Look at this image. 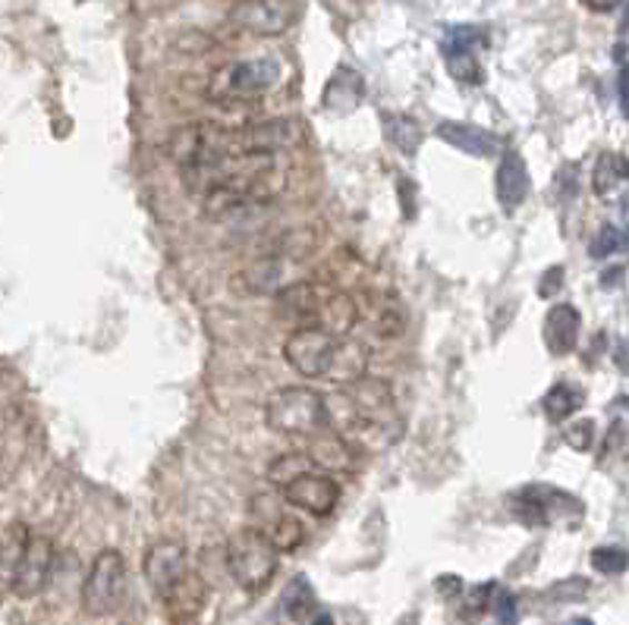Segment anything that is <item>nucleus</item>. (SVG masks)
I'll return each instance as SVG.
<instances>
[{
    "label": "nucleus",
    "instance_id": "f257e3e1",
    "mask_svg": "<svg viewBox=\"0 0 629 625\" xmlns=\"http://www.w3.org/2000/svg\"><path fill=\"white\" fill-rule=\"evenodd\" d=\"M280 67L278 57H252V60H233V63H221L214 73L208 75V101L233 108V104H249L271 85H278Z\"/></svg>",
    "mask_w": 629,
    "mask_h": 625
},
{
    "label": "nucleus",
    "instance_id": "f03ea898",
    "mask_svg": "<svg viewBox=\"0 0 629 625\" xmlns=\"http://www.w3.org/2000/svg\"><path fill=\"white\" fill-rule=\"evenodd\" d=\"M264 422L283 437H312L325 427V396L312 386H280L268 396Z\"/></svg>",
    "mask_w": 629,
    "mask_h": 625
},
{
    "label": "nucleus",
    "instance_id": "7ed1b4c3",
    "mask_svg": "<svg viewBox=\"0 0 629 625\" xmlns=\"http://www.w3.org/2000/svg\"><path fill=\"white\" fill-rule=\"evenodd\" d=\"M280 553L268 541V534L261 528H246L233 534L227 544V569L233 575V582L249 594H261L274 582L278 575Z\"/></svg>",
    "mask_w": 629,
    "mask_h": 625
},
{
    "label": "nucleus",
    "instance_id": "20e7f679",
    "mask_svg": "<svg viewBox=\"0 0 629 625\" xmlns=\"http://www.w3.org/2000/svg\"><path fill=\"white\" fill-rule=\"evenodd\" d=\"M123 594H127V560L120 551L108 547L94 556L86 572L82 609L89 616H111L123 604Z\"/></svg>",
    "mask_w": 629,
    "mask_h": 625
},
{
    "label": "nucleus",
    "instance_id": "39448f33",
    "mask_svg": "<svg viewBox=\"0 0 629 625\" xmlns=\"http://www.w3.org/2000/svg\"><path fill=\"white\" fill-rule=\"evenodd\" d=\"M227 19L249 36H283L297 22L293 0H237Z\"/></svg>",
    "mask_w": 629,
    "mask_h": 625
},
{
    "label": "nucleus",
    "instance_id": "423d86ee",
    "mask_svg": "<svg viewBox=\"0 0 629 625\" xmlns=\"http://www.w3.org/2000/svg\"><path fill=\"white\" fill-rule=\"evenodd\" d=\"M54 560H57L54 541H51L48 534H29L26 551H22V560H19L17 578H13V594L22 597V601L38 597L41 591L48 588V582H51Z\"/></svg>",
    "mask_w": 629,
    "mask_h": 625
},
{
    "label": "nucleus",
    "instance_id": "0eeeda50",
    "mask_svg": "<svg viewBox=\"0 0 629 625\" xmlns=\"http://www.w3.org/2000/svg\"><path fill=\"white\" fill-rule=\"evenodd\" d=\"M333 343H337V336L321 331V327H297L283 343V359L302 377H321L325 369H328Z\"/></svg>",
    "mask_w": 629,
    "mask_h": 625
},
{
    "label": "nucleus",
    "instance_id": "6e6552de",
    "mask_svg": "<svg viewBox=\"0 0 629 625\" xmlns=\"http://www.w3.org/2000/svg\"><path fill=\"white\" fill-rule=\"evenodd\" d=\"M302 142V127L290 117H274V120H259L249 127L233 129V145L237 151H264V154H280L283 148Z\"/></svg>",
    "mask_w": 629,
    "mask_h": 625
},
{
    "label": "nucleus",
    "instance_id": "1a4fd4ad",
    "mask_svg": "<svg viewBox=\"0 0 629 625\" xmlns=\"http://www.w3.org/2000/svg\"><path fill=\"white\" fill-rule=\"evenodd\" d=\"M280 491H283V500L290 506H297V510L309 515H318V518L331 515L337 510V503H340V484L331 475H321L314 468L293 478L287 487H280Z\"/></svg>",
    "mask_w": 629,
    "mask_h": 625
},
{
    "label": "nucleus",
    "instance_id": "9d476101",
    "mask_svg": "<svg viewBox=\"0 0 629 625\" xmlns=\"http://www.w3.org/2000/svg\"><path fill=\"white\" fill-rule=\"evenodd\" d=\"M142 569H146V578H149L151 591L164 601L170 591L177 588L183 582V575L189 572L186 566V547L180 541H158L146 551V560H142Z\"/></svg>",
    "mask_w": 629,
    "mask_h": 625
},
{
    "label": "nucleus",
    "instance_id": "9b49d317",
    "mask_svg": "<svg viewBox=\"0 0 629 625\" xmlns=\"http://www.w3.org/2000/svg\"><path fill=\"white\" fill-rule=\"evenodd\" d=\"M328 283H314V280H302V283H290L280 286L274 293V314L283 324H297V327H314V314L321 305Z\"/></svg>",
    "mask_w": 629,
    "mask_h": 625
},
{
    "label": "nucleus",
    "instance_id": "f8f14e48",
    "mask_svg": "<svg viewBox=\"0 0 629 625\" xmlns=\"http://www.w3.org/2000/svg\"><path fill=\"white\" fill-rule=\"evenodd\" d=\"M340 390L347 393V400L359 409V415H362L371 427H381V424L390 422V419L397 415V412H393V393H390L388 381H378V377L362 374V377L352 381V384H340Z\"/></svg>",
    "mask_w": 629,
    "mask_h": 625
},
{
    "label": "nucleus",
    "instance_id": "ddd939ff",
    "mask_svg": "<svg viewBox=\"0 0 629 625\" xmlns=\"http://www.w3.org/2000/svg\"><path fill=\"white\" fill-rule=\"evenodd\" d=\"M283 271L287 268L280 255L256 258L230 276V286L237 290V295H271L283 286Z\"/></svg>",
    "mask_w": 629,
    "mask_h": 625
},
{
    "label": "nucleus",
    "instance_id": "4468645a",
    "mask_svg": "<svg viewBox=\"0 0 629 625\" xmlns=\"http://www.w3.org/2000/svg\"><path fill=\"white\" fill-rule=\"evenodd\" d=\"M366 369H369V350L359 340L337 336L331 359H328V369H325L321 377H328L333 384H352V381H359L366 374Z\"/></svg>",
    "mask_w": 629,
    "mask_h": 625
},
{
    "label": "nucleus",
    "instance_id": "2eb2a0df",
    "mask_svg": "<svg viewBox=\"0 0 629 625\" xmlns=\"http://www.w3.org/2000/svg\"><path fill=\"white\" fill-rule=\"evenodd\" d=\"M438 139L447 142L450 148H460L472 158H495L500 151V139L488 129L472 127V123H453V120H445L438 123Z\"/></svg>",
    "mask_w": 629,
    "mask_h": 625
},
{
    "label": "nucleus",
    "instance_id": "dca6fc26",
    "mask_svg": "<svg viewBox=\"0 0 629 625\" xmlns=\"http://www.w3.org/2000/svg\"><path fill=\"white\" fill-rule=\"evenodd\" d=\"M495 183H498L500 208H507V211H517L519 204L529 199V170H526L522 154H517V151H507V154L500 158Z\"/></svg>",
    "mask_w": 629,
    "mask_h": 625
},
{
    "label": "nucleus",
    "instance_id": "f3484780",
    "mask_svg": "<svg viewBox=\"0 0 629 625\" xmlns=\"http://www.w3.org/2000/svg\"><path fill=\"white\" fill-rule=\"evenodd\" d=\"M579 312L573 305H555L548 317H545V343H548V352L551 355H570L579 343Z\"/></svg>",
    "mask_w": 629,
    "mask_h": 625
},
{
    "label": "nucleus",
    "instance_id": "a211bd4d",
    "mask_svg": "<svg viewBox=\"0 0 629 625\" xmlns=\"http://www.w3.org/2000/svg\"><path fill=\"white\" fill-rule=\"evenodd\" d=\"M362 101H366V79L350 67H340L325 85V108L337 113H350Z\"/></svg>",
    "mask_w": 629,
    "mask_h": 625
},
{
    "label": "nucleus",
    "instance_id": "6ab92c4d",
    "mask_svg": "<svg viewBox=\"0 0 629 625\" xmlns=\"http://www.w3.org/2000/svg\"><path fill=\"white\" fill-rule=\"evenodd\" d=\"M29 534H32L29 525H22V522H10L0 532V597L13 594V578H17L19 560H22Z\"/></svg>",
    "mask_w": 629,
    "mask_h": 625
},
{
    "label": "nucleus",
    "instance_id": "aec40b11",
    "mask_svg": "<svg viewBox=\"0 0 629 625\" xmlns=\"http://www.w3.org/2000/svg\"><path fill=\"white\" fill-rule=\"evenodd\" d=\"M312 446H309V456H312L314 468H340V472H352V446L343 437H337L333 431H314Z\"/></svg>",
    "mask_w": 629,
    "mask_h": 625
},
{
    "label": "nucleus",
    "instance_id": "412c9836",
    "mask_svg": "<svg viewBox=\"0 0 629 625\" xmlns=\"http://www.w3.org/2000/svg\"><path fill=\"white\" fill-rule=\"evenodd\" d=\"M381 129H385V139L400 154H416L419 145H422V139H426L422 127L412 117H407V113H385L381 117Z\"/></svg>",
    "mask_w": 629,
    "mask_h": 625
},
{
    "label": "nucleus",
    "instance_id": "4be33fe9",
    "mask_svg": "<svg viewBox=\"0 0 629 625\" xmlns=\"http://www.w3.org/2000/svg\"><path fill=\"white\" fill-rule=\"evenodd\" d=\"M627 180V158L623 154H601L598 158V164L592 170V189L595 195H601V199H608L613 195V189Z\"/></svg>",
    "mask_w": 629,
    "mask_h": 625
},
{
    "label": "nucleus",
    "instance_id": "5701e85b",
    "mask_svg": "<svg viewBox=\"0 0 629 625\" xmlns=\"http://www.w3.org/2000/svg\"><path fill=\"white\" fill-rule=\"evenodd\" d=\"M261 532L268 534V541L274 544V551L278 553H293L306 541V528L299 525L293 515L287 513H278L271 518V525L268 528H261Z\"/></svg>",
    "mask_w": 629,
    "mask_h": 625
},
{
    "label": "nucleus",
    "instance_id": "b1692460",
    "mask_svg": "<svg viewBox=\"0 0 629 625\" xmlns=\"http://www.w3.org/2000/svg\"><path fill=\"white\" fill-rule=\"evenodd\" d=\"M579 405H582V393L570 384H555L541 400V409L551 422H567Z\"/></svg>",
    "mask_w": 629,
    "mask_h": 625
},
{
    "label": "nucleus",
    "instance_id": "393cba45",
    "mask_svg": "<svg viewBox=\"0 0 629 625\" xmlns=\"http://www.w3.org/2000/svg\"><path fill=\"white\" fill-rule=\"evenodd\" d=\"M447 51V67H450V75L457 82H466V85H476L481 82V67L479 57H476V48H463V44H445Z\"/></svg>",
    "mask_w": 629,
    "mask_h": 625
},
{
    "label": "nucleus",
    "instance_id": "a878e982",
    "mask_svg": "<svg viewBox=\"0 0 629 625\" xmlns=\"http://www.w3.org/2000/svg\"><path fill=\"white\" fill-rule=\"evenodd\" d=\"M312 468L314 462L306 450H299V453H283V456H278V460L268 465V481H271L274 487H287L290 481L306 475V472H312Z\"/></svg>",
    "mask_w": 629,
    "mask_h": 625
},
{
    "label": "nucleus",
    "instance_id": "bb28decb",
    "mask_svg": "<svg viewBox=\"0 0 629 625\" xmlns=\"http://www.w3.org/2000/svg\"><path fill=\"white\" fill-rule=\"evenodd\" d=\"M314 607V594H312V585L306 582V578H297L287 594H283V609H287V616H293V619H302L306 616V609Z\"/></svg>",
    "mask_w": 629,
    "mask_h": 625
},
{
    "label": "nucleus",
    "instance_id": "cd10ccee",
    "mask_svg": "<svg viewBox=\"0 0 629 625\" xmlns=\"http://www.w3.org/2000/svg\"><path fill=\"white\" fill-rule=\"evenodd\" d=\"M623 242H627L623 230H617L613 223H605V226L598 230V236L592 240V245H589V255L611 258L613 252H620V249H623Z\"/></svg>",
    "mask_w": 629,
    "mask_h": 625
},
{
    "label": "nucleus",
    "instance_id": "c85d7f7f",
    "mask_svg": "<svg viewBox=\"0 0 629 625\" xmlns=\"http://www.w3.org/2000/svg\"><path fill=\"white\" fill-rule=\"evenodd\" d=\"M592 569L601 575H623L627 572V551L623 547H598L592 551Z\"/></svg>",
    "mask_w": 629,
    "mask_h": 625
},
{
    "label": "nucleus",
    "instance_id": "c756f323",
    "mask_svg": "<svg viewBox=\"0 0 629 625\" xmlns=\"http://www.w3.org/2000/svg\"><path fill=\"white\" fill-rule=\"evenodd\" d=\"M563 443H570L576 453H586V450H592V443H595V422H592V419H579L576 424H570V427L563 431Z\"/></svg>",
    "mask_w": 629,
    "mask_h": 625
},
{
    "label": "nucleus",
    "instance_id": "7c9ffc66",
    "mask_svg": "<svg viewBox=\"0 0 629 625\" xmlns=\"http://www.w3.org/2000/svg\"><path fill=\"white\" fill-rule=\"evenodd\" d=\"M403 314L397 312V309H381V312L375 314V333L378 336H397V333L403 331Z\"/></svg>",
    "mask_w": 629,
    "mask_h": 625
},
{
    "label": "nucleus",
    "instance_id": "2f4dec72",
    "mask_svg": "<svg viewBox=\"0 0 629 625\" xmlns=\"http://www.w3.org/2000/svg\"><path fill=\"white\" fill-rule=\"evenodd\" d=\"M491 591H495V585H485V588L469 591V601H466V609H463L466 619H476L479 613L488 609V604H491Z\"/></svg>",
    "mask_w": 629,
    "mask_h": 625
},
{
    "label": "nucleus",
    "instance_id": "473e14b6",
    "mask_svg": "<svg viewBox=\"0 0 629 625\" xmlns=\"http://www.w3.org/2000/svg\"><path fill=\"white\" fill-rule=\"evenodd\" d=\"M495 613H498V625H517V597L513 594H500L495 601Z\"/></svg>",
    "mask_w": 629,
    "mask_h": 625
},
{
    "label": "nucleus",
    "instance_id": "72a5a7b5",
    "mask_svg": "<svg viewBox=\"0 0 629 625\" xmlns=\"http://www.w3.org/2000/svg\"><path fill=\"white\" fill-rule=\"evenodd\" d=\"M560 283H563V268L555 264V268H548V274L541 276V283H538V295H541V299H551V295L560 290Z\"/></svg>",
    "mask_w": 629,
    "mask_h": 625
},
{
    "label": "nucleus",
    "instance_id": "f704fd0d",
    "mask_svg": "<svg viewBox=\"0 0 629 625\" xmlns=\"http://www.w3.org/2000/svg\"><path fill=\"white\" fill-rule=\"evenodd\" d=\"M592 13H613L623 0H582Z\"/></svg>",
    "mask_w": 629,
    "mask_h": 625
},
{
    "label": "nucleus",
    "instance_id": "c9c22d12",
    "mask_svg": "<svg viewBox=\"0 0 629 625\" xmlns=\"http://www.w3.org/2000/svg\"><path fill=\"white\" fill-rule=\"evenodd\" d=\"M312 625H333V616H328V613H321V616H314Z\"/></svg>",
    "mask_w": 629,
    "mask_h": 625
}]
</instances>
